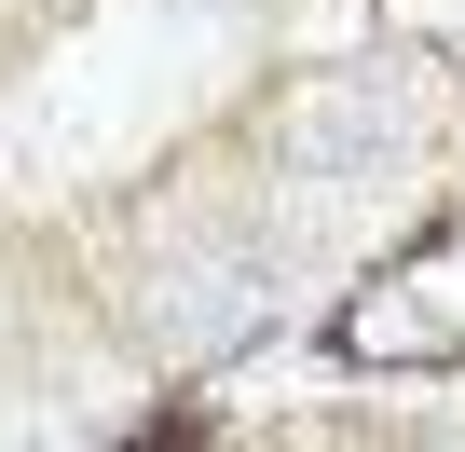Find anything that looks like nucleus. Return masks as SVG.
<instances>
[{
    "label": "nucleus",
    "instance_id": "1",
    "mask_svg": "<svg viewBox=\"0 0 465 452\" xmlns=\"http://www.w3.org/2000/svg\"><path fill=\"white\" fill-rule=\"evenodd\" d=\"M261 316H274V247H247V234H205V247H178V261L151 275V343H164L178 370L232 357Z\"/></svg>",
    "mask_w": 465,
    "mask_h": 452
},
{
    "label": "nucleus",
    "instance_id": "2",
    "mask_svg": "<svg viewBox=\"0 0 465 452\" xmlns=\"http://www.w3.org/2000/svg\"><path fill=\"white\" fill-rule=\"evenodd\" d=\"M397 83H329V96H302L288 110V178H370L383 151H397Z\"/></svg>",
    "mask_w": 465,
    "mask_h": 452
}]
</instances>
